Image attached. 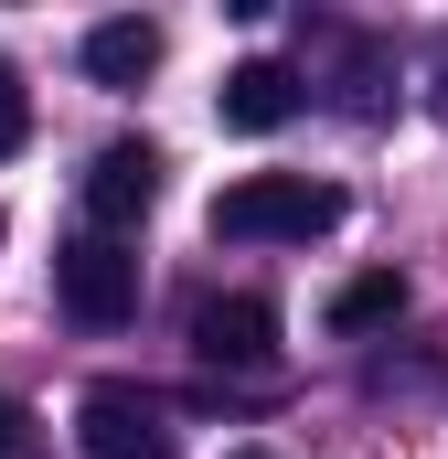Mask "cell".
Returning <instances> with one entry per match:
<instances>
[{"label": "cell", "instance_id": "6da1fadb", "mask_svg": "<svg viewBox=\"0 0 448 459\" xmlns=\"http://www.w3.org/2000/svg\"><path fill=\"white\" fill-rule=\"evenodd\" d=\"M341 225V193L310 182V171H246L214 193V235L224 246H310V235Z\"/></svg>", "mask_w": 448, "mask_h": 459}, {"label": "cell", "instance_id": "7a4b0ae2", "mask_svg": "<svg viewBox=\"0 0 448 459\" xmlns=\"http://www.w3.org/2000/svg\"><path fill=\"white\" fill-rule=\"evenodd\" d=\"M54 299H65L86 332H117V321L139 310V256H128L117 235H65V246H54Z\"/></svg>", "mask_w": 448, "mask_h": 459}, {"label": "cell", "instance_id": "3957f363", "mask_svg": "<svg viewBox=\"0 0 448 459\" xmlns=\"http://www.w3.org/2000/svg\"><path fill=\"white\" fill-rule=\"evenodd\" d=\"M75 438H86V459H182L171 449V406L139 395V385H97L75 406Z\"/></svg>", "mask_w": 448, "mask_h": 459}, {"label": "cell", "instance_id": "277c9868", "mask_svg": "<svg viewBox=\"0 0 448 459\" xmlns=\"http://www.w3.org/2000/svg\"><path fill=\"white\" fill-rule=\"evenodd\" d=\"M299 108H310V86H299L278 54H246V65H235V75L214 86V117L235 128V139H267V128H289Z\"/></svg>", "mask_w": 448, "mask_h": 459}, {"label": "cell", "instance_id": "5b68a950", "mask_svg": "<svg viewBox=\"0 0 448 459\" xmlns=\"http://www.w3.org/2000/svg\"><path fill=\"white\" fill-rule=\"evenodd\" d=\"M150 204H160V150H150V139H108V150L86 160V214H97V235L139 225Z\"/></svg>", "mask_w": 448, "mask_h": 459}, {"label": "cell", "instance_id": "8992f818", "mask_svg": "<svg viewBox=\"0 0 448 459\" xmlns=\"http://www.w3.org/2000/svg\"><path fill=\"white\" fill-rule=\"evenodd\" d=\"M193 352L214 374H256V363H278V310L267 299H203L193 310Z\"/></svg>", "mask_w": 448, "mask_h": 459}, {"label": "cell", "instance_id": "52a82bcc", "mask_svg": "<svg viewBox=\"0 0 448 459\" xmlns=\"http://www.w3.org/2000/svg\"><path fill=\"white\" fill-rule=\"evenodd\" d=\"M150 65H160V22L117 11V22H97V32H86V75H97V86H139Z\"/></svg>", "mask_w": 448, "mask_h": 459}, {"label": "cell", "instance_id": "ba28073f", "mask_svg": "<svg viewBox=\"0 0 448 459\" xmlns=\"http://www.w3.org/2000/svg\"><path fill=\"white\" fill-rule=\"evenodd\" d=\"M384 321H406V278H395V267L341 278V299H332V332H341V342H363V332H384Z\"/></svg>", "mask_w": 448, "mask_h": 459}, {"label": "cell", "instance_id": "9c48e42d", "mask_svg": "<svg viewBox=\"0 0 448 459\" xmlns=\"http://www.w3.org/2000/svg\"><path fill=\"white\" fill-rule=\"evenodd\" d=\"M22 139H32V86H22V65L0 54V160H11Z\"/></svg>", "mask_w": 448, "mask_h": 459}, {"label": "cell", "instance_id": "30bf717a", "mask_svg": "<svg viewBox=\"0 0 448 459\" xmlns=\"http://www.w3.org/2000/svg\"><path fill=\"white\" fill-rule=\"evenodd\" d=\"M0 459H43V417L22 395H0Z\"/></svg>", "mask_w": 448, "mask_h": 459}, {"label": "cell", "instance_id": "8fae6325", "mask_svg": "<svg viewBox=\"0 0 448 459\" xmlns=\"http://www.w3.org/2000/svg\"><path fill=\"white\" fill-rule=\"evenodd\" d=\"M235 459H278V449H235Z\"/></svg>", "mask_w": 448, "mask_h": 459}, {"label": "cell", "instance_id": "7c38bea8", "mask_svg": "<svg viewBox=\"0 0 448 459\" xmlns=\"http://www.w3.org/2000/svg\"><path fill=\"white\" fill-rule=\"evenodd\" d=\"M0 235H11V214H0Z\"/></svg>", "mask_w": 448, "mask_h": 459}]
</instances>
